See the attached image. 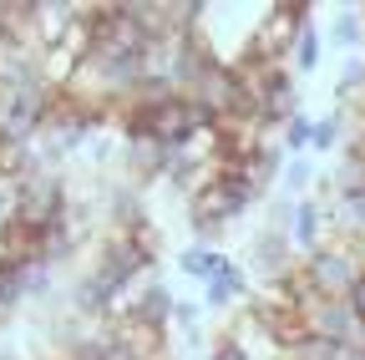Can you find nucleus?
Returning <instances> with one entry per match:
<instances>
[{
    "label": "nucleus",
    "mask_w": 365,
    "mask_h": 360,
    "mask_svg": "<svg viewBox=\"0 0 365 360\" xmlns=\"http://www.w3.org/2000/svg\"><path fill=\"white\" fill-rule=\"evenodd\" d=\"M208 360H259L254 350H244L239 340H228V335H213V355Z\"/></svg>",
    "instance_id": "obj_15"
},
{
    "label": "nucleus",
    "mask_w": 365,
    "mask_h": 360,
    "mask_svg": "<svg viewBox=\"0 0 365 360\" xmlns=\"http://www.w3.org/2000/svg\"><path fill=\"white\" fill-rule=\"evenodd\" d=\"M350 304H355V314H360V320H365V274H360V284L350 289Z\"/></svg>",
    "instance_id": "obj_17"
},
{
    "label": "nucleus",
    "mask_w": 365,
    "mask_h": 360,
    "mask_svg": "<svg viewBox=\"0 0 365 360\" xmlns=\"http://www.w3.org/2000/svg\"><path fill=\"white\" fill-rule=\"evenodd\" d=\"M319 153H345V112L335 107L330 117H314V143H309V158Z\"/></svg>",
    "instance_id": "obj_12"
},
{
    "label": "nucleus",
    "mask_w": 365,
    "mask_h": 360,
    "mask_svg": "<svg viewBox=\"0 0 365 360\" xmlns=\"http://www.w3.org/2000/svg\"><path fill=\"white\" fill-rule=\"evenodd\" d=\"M117 168L127 173V183L132 188H153V183H163L168 178V168H173V148H163L158 138H122V148H117Z\"/></svg>",
    "instance_id": "obj_6"
},
{
    "label": "nucleus",
    "mask_w": 365,
    "mask_h": 360,
    "mask_svg": "<svg viewBox=\"0 0 365 360\" xmlns=\"http://www.w3.org/2000/svg\"><path fill=\"white\" fill-rule=\"evenodd\" d=\"M309 143H314V117L294 112V117L284 122V138H279V148H284L289 158H304V153H309Z\"/></svg>",
    "instance_id": "obj_13"
},
{
    "label": "nucleus",
    "mask_w": 365,
    "mask_h": 360,
    "mask_svg": "<svg viewBox=\"0 0 365 360\" xmlns=\"http://www.w3.org/2000/svg\"><path fill=\"white\" fill-rule=\"evenodd\" d=\"M228 259H234V254H228V249H213V244H182V254H178L173 264H178V274H182V279L208 284Z\"/></svg>",
    "instance_id": "obj_9"
},
{
    "label": "nucleus",
    "mask_w": 365,
    "mask_h": 360,
    "mask_svg": "<svg viewBox=\"0 0 365 360\" xmlns=\"http://www.w3.org/2000/svg\"><path fill=\"white\" fill-rule=\"evenodd\" d=\"M299 274L314 284L319 299H350V289L365 274V249L355 239H325L314 254L299 259Z\"/></svg>",
    "instance_id": "obj_1"
},
{
    "label": "nucleus",
    "mask_w": 365,
    "mask_h": 360,
    "mask_svg": "<svg viewBox=\"0 0 365 360\" xmlns=\"http://www.w3.org/2000/svg\"><path fill=\"white\" fill-rule=\"evenodd\" d=\"M66 208H71V183L61 173H51V168H41V173H31V178H21L16 183V223L26 234H46L51 223H61L66 218Z\"/></svg>",
    "instance_id": "obj_2"
},
{
    "label": "nucleus",
    "mask_w": 365,
    "mask_h": 360,
    "mask_svg": "<svg viewBox=\"0 0 365 360\" xmlns=\"http://www.w3.org/2000/svg\"><path fill=\"white\" fill-rule=\"evenodd\" d=\"M76 21H81V6H71V0H26V36L36 51L61 46L76 31Z\"/></svg>",
    "instance_id": "obj_5"
},
{
    "label": "nucleus",
    "mask_w": 365,
    "mask_h": 360,
    "mask_svg": "<svg viewBox=\"0 0 365 360\" xmlns=\"http://www.w3.org/2000/svg\"><path fill=\"white\" fill-rule=\"evenodd\" d=\"M249 299H254V279H249V269L239 259H228L203 284V309H218V314H239Z\"/></svg>",
    "instance_id": "obj_7"
},
{
    "label": "nucleus",
    "mask_w": 365,
    "mask_h": 360,
    "mask_svg": "<svg viewBox=\"0 0 365 360\" xmlns=\"http://www.w3.org/2000/svg\"><path fill=\"white\" fill-rule=\"evenodd\" d=\"M325 41L350 56H365V6H340L335 21L325 26Z\"/></svg>",
    "instance_id": "obj_10"
},
{
    "label": "nucleus",
    "mask_w": 365,
    "mask_h": 360,
    "mask_svg": "<svg viewBox=\"0 0 365 360\" xmlns=\"http://www.w3.org/2000/svg\"><path fill=\"white\" fill-rule=\"evenodd\" d=\"M319 61H325V31H319V26L309 21V26H304V31L294 36V51H289V71H294V76H309V71H314Z\"/></svg>",
    "instance_id": "obj_11"
},
{
    "label": "nucleus",
    "mask_w": 365,
    "mask_h": 360,
    "mask_svg": "<svg viewBox=\"0 0 365 360\" xmlns=\"http://www.w3.org/2000/svg\"><path fill=\"white\" fill-rule=\"evenodd\" d=\"M0 360H16V355H11V350H0Z\"/></svg>",
    "instance_id": "obj_18"
},
{
    "label": "nucleus",
    "mask_w": 365,
    "mask_h": 360,
    "mask_svg": "<svg viewBox=\"0 0 365 360\" xmlns=\"http://www.w3.org/2000/svg\"><path fill=\"white\" fill-rule=\"evenodd\" d=\"M325 239H330V229H325V203L309 193V198H299L294 213H289V249L304 259V254H314Z\"/></svg>",
    "instance_id": "obj_8"
},
{
    "label": "nucleus",
    "mask_w": 365,
    "mask_h": 360,
    "mask_svg": "<svg viewBox=\"0 0 365 360\" xmlns=\"http://www.w3.org/2000/svg\"><path fill=\"white\" fill-rule=\"evenodd\" d=\"M11 213H16V188H11V183H0V223H6Z\"/></svg>",
    "instance_id": "obj_16"
},
{
    "label": "nucleus",
    "mask_w": 365,
    "mask_h": 360,
    "mask_svg": "<svg viewBox=\"0 0 365 360\" xmlns=\"http://www.w3.org/2000/svg\"><path fill=\"white\" fill-rule=\"evenodd\" d=\"M309 26V6L299 0H279V6H264L259 21H254V36L244 56L254 61H269V66H289V51H294V36Z\"/></svg>",
    "instance_id": "obj_3"
},
{
    "label": "nucleus",
    "mask_w": 365,
    "mask_h": 360,
    "mask_svg": "<svg viewBox=\"0 0 365 360\" xmlns=\"http://www.w3.org/2000/svg\"><path fill=\"white\" fill-rule=\"evenodd\" d=\"M299 269V254L289 249V234H274V229H254L249 234V279L269 284H284Z\"/></svg>",
    "instance_id": "obj_4"
},
{
    "label": "nucleus",
    "mask_w": 365,
    "mask_h": 360,
    "mask_svg": "<svg viewBox=\"0 0 365 360\" xmlns=\"http://www.w3.org/2000/svg\"><path fill=\"white\" fill-rule=\"evenodd\" d=\"M178 330H203V299H178V304H173L168 335H178Z\"/></svg>",
    "instance_id": "obj_14"
}]
</instances>
